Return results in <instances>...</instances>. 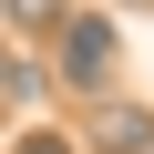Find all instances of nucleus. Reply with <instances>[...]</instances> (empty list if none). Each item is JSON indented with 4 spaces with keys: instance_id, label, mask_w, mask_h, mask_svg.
<instances>
[{
    "instance_id": "obj_4",
    "label": "nucleus",
    "mask_w": 154,
    "mask_h": 154,
    "mask_svg": "<svg viewBox=\"0 0 154 154\" xmlns=\"http://www.w3.org/2000/svg\"><path fill=\"white\" fill-rule=\"evenodd\" d=\"M21 154H72V134H31V144H21Z\"/></svg>"
},
{
    "instance_id": "obj_3",
    "label": "nucleus",
    "mask_w": 154,
    "mask_h": 154,
    "mask_svg": "<svg viewBox=\"0 0 154 154\" xmlns=\"http://www.w3.org/2000/svg\"><path fill=\"white\" fill-rule=\"evenodd\" d=\"M11 21L21 31H62V0H11Z\"/></svg>"
},
{
    "instance_id": "obj_1",
    "label": "nucleus",
    "mask_w": 154,
    "mask_h": 154,
    "mask_svg": "<svg viewBox=\"0 0 154 154\" xmlns=\"http://www.w3.org/2000/svg\"><path fill=\"white\" fill-rule=\"evenodd\" d=\"M51 72L72 93H103L113 82V21H93V11H72L62 31H51Z\"/></svg>"
},
{
    "instance_id": "obj_2",
    "label": "nucleus",
    "mask_w": 154,
    "mask_h": 154,
    "mask_svg": "<svg viewBox=\"0 0 154 154\" xmlns=\"http://www.w3.org/2000/svg\"><path fill=\"white\" fill-rule=\"evenodd\" d=\"M93 144H103V154H154V113H144V103H103V113H93Z\"/></svg>"
},
{
    "instance_id": "obj_5",
    "label": "nucleus",
    "mask_w": 154,
    "mask_h": 154,
    "mask_svg": "<svg viewBox=\"0 0 154 154\" xmlns=\"http://www.w3.org/2000/svg\"><path fill=\"white\" fill-rule=\"evenodd\" d=\"M0 93H11V51H0Z\"/></svg>"
}]
</instances>
